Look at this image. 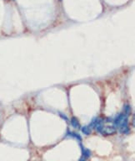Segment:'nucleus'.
<instances>
[{
	"mask_svg": "<svg viewBox=\"0 0 135 161\" xmlns=\"http://www.w3.org/2000/svg\"><path fill=\"white\" fill-rule=\"evenodd\" d=\"M119 128V130L120 133H123V134H127L129 133V128H128V118H125L123 121H122V122L117 127Z\"/></svg>",
	"mask_w": 135,
	"mask_h": 161,
	"instance_id": "1",
	"label": "nucleus"
},
{
	"mask_svg": "<svg viewBox=\"0 0 135 161\" xmlns=\"http://www.w3.org/2000/svg\"><path fill=\"white\" fill-rule=\"evenodd\" d=\"M117 132V127L115 125L113 126H103V130L101 132V133L103 135H113Z\"/></svg>",
	"mask_w": 135,
	"mask_h": 161,
	"instance_id": "2",
	"label": "nucleus"
},
{
	"mask_svg": "<svg viewBox=\"0 0 135 161\" xmlns=\"http://www.w3.org/2000/svg\"><path fill=\"white\" fill-rule=\"evenodd\" d=\"M80 147H81V149H82V157H81L80 160H85L91 156V151L89 149H84L81 144H80Z\"/></svg>",
	"mask_w": 135,
	"mask_h": 161,
	"instance_id": "3",
	"label": "nucleus"
},
{
	"mask_svg": "<svg viewBox=\"0 0 135 161\" xmlns=\"http://www.w3.org/2000/svg\"><path fill=\"white\" fill-rule=\"evenodd\" d=\"M71 125L73 126V128H74L76 129H79L81 128L79 119L77 118H75V117H73L71 118Z\"/></svg>",
	"mask_w": 135,
	"mask_h": 161,
	"instance_id": "4",
	"label": "nucleus"
},
{
	"mask_svg": "<svg viewBox=\"0 0 135 161\" xmlns=\"http://www.w3.org/2000/svg\"><path fill=\"white\" fill-rule=\"evenodd\" d=\"M67 136L74 138L78 139L79 141H81V140H82V138H81V136H80L79 133H73V132H70V131H68V132H67Z\"/></svg>",
	"mask_w": 135,
	"mask_h": 161,
	"instance_id": "5",
	"label": "nucleus"
},
{
	"mask_svg": "<svg viewBox=\"0 0 135 161\" xmlns=\"http://www.w3.org/2000/svg\"><path fill=\"white\" fill-rule=\"evenodd\" d=\"M82 132H83V133H84L85 135H89L90 133H91V128H89L88 126H84V127H83L82 129Z\"/></svg>",
	"mask_w": 135,
	"mask_h": 161,
	"instance_id": "6",
	"label": "nucleus"
},
{
	"mask_svg": "<svg viewBox=\"0 0 135 161\" xmlns=\"http://www.w3.org/2000/svg\"><path fill=\"white\" fill-rule=\"evenodd\" d=\"M130 111H131V107H130V106H128V105H126V106L124 107V113H126L127 115H129V113H130Z\"/></svg>",
	"mask_w": 135,
	"mask_h": 161,
	"instance_id": "7",
	"label": "nucleus"
},
{
	"mask_svg": "<svg viewBox=\"0 0 135 161\" xmlns=\"http://www.w3.org/2000/svg\"><path fill=\"white\" fill-rule=\"evenodd\" d=\"M59 115H60V117L62 118H64V119H65L66 121H68V118L65 116V115H64L63 113H59Z\"/></svg>",
	"mask_w": 135,
	"mask_h": 161,
	"instance_id": "8",
	"label": "nucleus"
}]
</instances>
